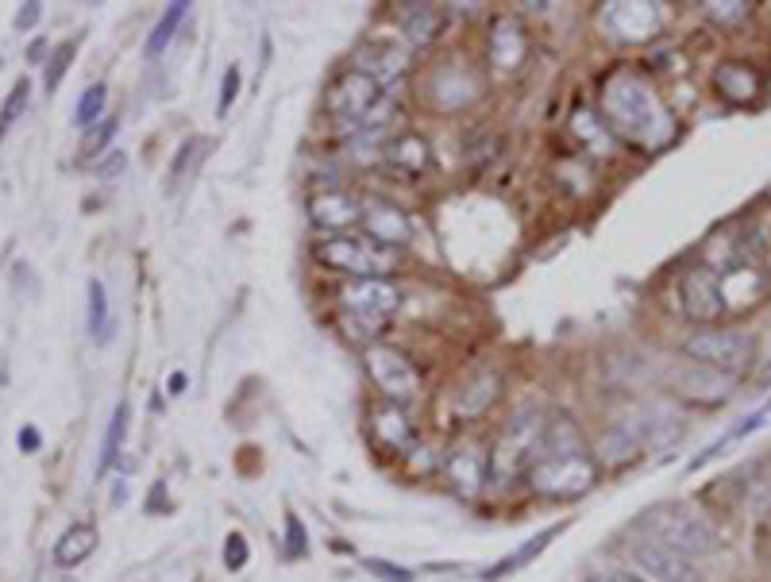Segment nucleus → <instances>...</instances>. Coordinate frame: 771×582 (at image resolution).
Wrapping results in <instances>:
<instances>
[{
  "instance_id": "nucleus-1",
  "label": "nucleus",
  "mask_w": 771,
  "mask_h": 582,
  "mask_svg": "<svg viewBox=\"0 0 771 582\" xmlns=\"http://www.w3.org/2000/svg\"><path fill=\"white\" fill-rule=\"evenodd\" d=\"M602 116L610 132L640 151H660L675 139V116L656 85L633 66H617L602 78Z\"/></svg>"
},
{
  "instance_id": "nucleus-2",
  "label": "nucleus",
  "mask_w": 771,
  "mask_h": 582,
  "mask_svg": "<svg viewBox=\"0 0 771 582\" xmlns=\"http://www.w3.org/2000/svg\"><path fill=\"white\" fill-rule=\"evenodd\" d=\"M637 532L687 559H706L710 552H718V529L706 521L702 509L687 502L652 505L648 513H640Z\"/></svg>"
},
{
  "instance_id": "nucleus-3",
  "label": "nucleus",
  "mask_w": 771,
  "mask_h": 582,
  "mask_svg": "<svg viewBox=\"0 0 771 582\" xmlns=\"http://www.w3.org/2000/svg\"><path fill=\"white\" fill-rule=\"evenodd\" d=\"M598 482V463L583 451H556V455H536L529 467L532 494L548 502H575Z\"/></svg>"
},
{
  "instance_id": "nucleus-4",
  "label": "nucleus",
  "mask_w": 771,
  "mask_h": 582,
  "mask_svg": "<svg viewBox=\"0 0 771 582\" xmlns=\"http://www.w3.org/2000/svg\"><path fill=\"white\" fill-rule=\"evenodd\" d=\"M544 428H548V421H544V413H540L536 405L517 409V413L509 417L498 448H494L490 478H494V482H509V478H517L521 471H529L532 463H536V455H540V444H544Z\"/></svg>"
},
{
  "instance_id": "nucleus-5",
  "label": "nucleus",
  "mask_w": 771,
  "mask_h": 582,
  "mask_svg": "<svg viewBox=\"0 0 771 582\" xmlns=\"http://www.w3.org/2000/svg\"><path fill=\"white\" fill-rule=\"evenodd\" d=\"M317 259L332 270H344L355 278H382L386 270L398 266V255L382 243L371 239H355V236H328L317 243Z\"/></svg>"
},
{
  "instance_id": "nucleus-6",
  "label": "nucleus",
  "mask_w": 771,
  "mask_h": 582,
  "mask_svg": "<svg viewBox=\"0 0 771 582\" xmlns=\"http://www.w3.org/2000/svg\"><path fill=\"white\" fill-rule=\"evenodd\" d=\"M687 355L725 374H745L756 359V336L741 328H702L687 340Z\"/></svg>"
},
{
  "instance_id": "nucleus-7",
  "label": "nucleus",
  "mask_w": 771,
  "mask_h": 582,
  "mask_svg": "<svg viewBox=\"0 0 771 582\" xmlns=\"http://www.w3.org/2000/svg\"><path fill=\"white\" fill-rule=\"evenodd\" d=\"M340 305L363 328H378L401 309V286L390 278H351L340 290Z\"/></svg>"
},
{
  "instance_id": "nucleus-8",
  "label": "nucleus",
  "mask_w": 771,
  "mask_h": 582,
  "mask_svg": "<svg viewBox=\"0 0 771 582\" xmlns=\"http://www.w3.org/2000/svg\"><path fill=\"white\" fill-rule=\"evenodd\" d=\"M363 367L371 374V382L386 394V401H413L421 394V371L401 355L398 347H386V344H371L363 351Z\"/></svg>"
},
{
  "instance_id": "nucleus-9",
  "label": "nucleus",
  "mask_w": 771,
  "mask_h": 582,
  "mask_svg": "<svg viewBox=\"0 0 771 582\" xmlns=\"http://www.w3.org/2000/svg\"><path fill=\"white\" fill-rule=\"evenodd\" d=\"M378 101H382V85L374 78H367L363 70H355V66L344 70L340 78L328 85V93H324V108H328L340 124H347V128H359L374 108H378Z\"/></svg>"
},
{
  "instance_id": "nucleus-10",
  "label": "nucleus",
  "mask_w": 771,
  "mask_h": 582,
  "mask_svg": "<svg viewBox=\"0 0 771 582\" xmlns=\"http://www.w3.org/2000/svg\"><path fill=\"white\" fill-rule=\"evenodd\" d=\"M425 97L436 112H459V108H471L482 97V81L467 66H448L444 62V66L432 70Z\"/></svg>"
},
{
  "instance_id": "nucleus-11",
  "label": "nucleus",
  "mask_w": 771,
  "mask_h": 582,
  "mask_svg": "<svg viewBox=\"0 0 771 582\" xmlns=\"http://www.w3.org/2000/svg\"><path fill=\"white\" fill-rule=\"evenodd\" d=\"M413 54L409 47H401L394 39H367L359 51H355V70H363L367 78H374L378 85H394L398 78H405Z\"/></svg>"
},
{
  "instance_id": "nucleus-12",
  "label": "nucleus",
  "mask_w": 771,
  "mask_h": 582,
  "mask_svg": "<svg viewBox=\"0 0 771 582\" xmlns=\"http://www.w3.org/2000/svg\"><path fill=\"white\" fill-rule=\"evenodd\" d=\"M683 309H687V317L702 320V324H710V320L729 313L725 293H721V278L710 266H694L691 274L683 278Z\"/></svg>"
},
{
  "instance_id": "nucleus-13",
  "label": "nucleus",
  "mask_w": 771,
  "mask_h": 582,
  "mask_svg": "<svg viewBox=\"0 0 771 582\" xmlns=\"http://www.w3.org/2000/svg\"><path fill=\"white\" fill-rule=\"evenodd\" d=\"M486 58L498 74H513L521 70V62L529 58V35L517 16H498L490 24V39H486Z\"/></svg>"
},
{
  "instance_id": "nucleus-14",
  "label": "nucleus",
  "mask_w": 771,
  "mask_h": 582,
  "mask_svg": "<svg viewBox=\"0 0 771 582\" xmlns=\"http://www.w3.org/2000/svg\"><path fill=\"white\" fill-rule=\"evenodd\" d=\"M633 559H637L656 582H698L694 559L679 556V552H671V548L648 540V536H640V532L633 536Z\"/></svg>"
},
{
  "instance_id": "nucleus-15",
  "label": "nucleus",
  "mask_w": 771,
  "mask_h": 582,
  "mask_svg": "<svg viewBox=\"0 0 771 582\" xmlns=\"http://www.w3.org/2000/svg\"><path fill=\"white\" fill-rule=\"evenodd\" d=\"M444 475H448V482H452V490L459 498H479L486 490V482H490L486 451L479 444H459L444 459Z\"/></svg>"
},
{
  "instance_id": "nucleus-16",
  "label": "nucleus",
  "mask_w": 771,
  "mask_h": 582,
  "mask_svg": "<svg viewBox=\"0 0 771 582\" xmlns=\"http://www.w3.org/2000/svg\"><path fill=\"white\" fill-rule=\"evenodd\" d=\"M664 24L660 4H606V27L621 43H644Z\"/></svg>"
},
{
  "instance_id": "nucleus-17",
  "label": "nucleus",
  "mask_w": 771,
  "mask_h": 582,
  "mask_svg": "<svg viewBox=\"0 0 771 582\" xmlns=\"http://www.w3.org/2000/svg\"><path fill=\"white\" fill-rule=\"evenodd\" d=\"M309 220L317 224L320 232H347L351 224H363V205L351 193L324 189V193L309 197Z\"/></svg>"
},
{
  "instance_id": "nucleus-18",
  "label": "nucleus",
  "mask_w": 771,
  "mask_h": 582,
  "mask_svg": "<svg viewBox=\"0 0 771 582\" xmlns=\"http://www.w3.org/2000/svg\"><path fill=\"white\" fill-rule=\"evenodd\" d=\"M367 428H371L374 444H382L386 451H405L417 444V432H413L409 413H405L401 405H394V401L374 405L371 417H367Z\"/></svg>"
},
{
  "instance_id": "nucleus-19",
  "label": "nucleus",
  "mask_w": 771,
  "mask_h": 582,
  "mask_svg": "<svg viewBox=\"0 0 771 582\" xmlns=\"http://www.w3.org/2000/svg\"><path fill=\"white\" fill-rule=\"evenodd\" d=\"M363 228H367V236L374 243H382V247H405L409 239H413V224H409V216L394 205H382V201H374V205H363Z\"/></svg>"
},
{
  "instance_id": "nucleus-20",
  "label": "nucleus",
  "mask_w": 771,
  "mask_h": 582,
  "mask_svg": "<svg viewBox=\"0 0 771 582\" xmlns=\"http://www.w3.org/2000/svg\"><path fill=\"white\" fill-rule=\"evenodd\" d=\"M382 162H390L401 174H425L432 151H428L425 135L417 132H398L382 143Z\"/></svg>"
},
{
  "instance_id": "nucleus-21",
  "label": "nucleus",
  "mask_w": 771,
  "mask_h": 582,
  "mask_svg": "<svg viewBox=\"0 0 771 582\" xmlns=\"http://www.w3.org/2000/svg\"><path fill=\"white\" fill-rule=\"evenodd\" d=\"M444 27V12L436 4H409V12L401 16V35H405V47H428Z\"/></svg>"
},
{
  "instance_id": "nucleus-22",
  "label": "nucleus",
  "mask_w": 771,
  "mask_h": 582,
  "mask_svg": "<svg viewBox=\"0 0 771 582\" xmlns=\"http://www.w3.org/2000/svg\"><path fill=\"white\" fill-rule=\"evenodd\" d=\"M714 81H718L721 97L733 101V105H748V101H756V93H760L756 70H752V66H741V62H725Z\"/></svg>"
},
{
  "instance_id": "nucleus-23",
  "label": "nucleus",
  "mask_w": 771,
  "mask_h": 582,
  "mask_svg": "<svg viewBox=\"0 0 771 582\" xmlns=\"http://www.w3.org/2000/svg\"><path fill=\"white\" fill-rule=\"evenodd\" d=\"M563 529H567V521H559V525H552V529L536 532V536H532V540H525V544H521V548H517L513 556H506L502 563H498V567H490V571H486L482 579H490V582H494V579H506V575H513V571L529 567L532 559L540 556V552H544V548H548V544H552V540H556V536H559Z\"/></svg>"
},
{
  "instance_id": "nucleus-24",
  "label": "nucleus",
  "mask_w": 771,
  "mask_h": 582,
  "mask_svg": "<svg viewBox=\"0 0 771 582\" xmlns=\"http://www.w3.org/2000/svg\"><path fill=\"white\" fill-rule=\"evenodd\" d=\"M97 552V529L93 525H74L58 536L54 544V563L58 567H78Z\"/></svg>"
},
{
  "instance_id": "nucleus-25",
  "label": "nucleus",
  "mask_w": 771,
  "mask_h": 582,
  "mask_svg": "<svg viewBox=\"0 0 771 582\" xmlns=\"http://www.w3.org/2000/svg\"><path fill=\"white\" fill-rule=\"evenodd\" d=\"M494 397H498V378L494 374H475L463 386V394H459V413L463 417H479V413H486L494 405Z\"/></svg>"
},
{
  "instance_id": "nucleus-26",
  "label": "nucleus",
  "mask_w": 771,
  "mask_h": 582,
  "mask_svg": "<svg viewBox=\"0 0 771 582\" xmlns=\"http://www.w3.org/2000/svg\"><path fill=\"white\" fill-rule=\"evenodd\" d=\"M124 436H128V405L120 401L116 405V413H112V421H108V432H105V444H101V463H97V475L105 478L112 467H116V459H120V448H124Z\"/></svg>"
},
{
  "instance_id": "nucleus-27",
  "label": "nucleus",
  "mask_w": 771,
  "mask_h": 582,
  "mask_svg": "<svg viewBox=\"0 0 771 582\" xmlns=\"http://www.w3.org/2000/svg\"><path fill=\"white\" fill-rule=\"evenodd\" d=\"M189 16V4L186 0H178V4H170L166 12L159 16V24H155V31H151V39H147V58H159L166 47H170V39L178 35V27H182V20Z\"/></svg>"
},
{
  "instance_id": "nucleus-28",
  "label": "nucleus",
  "mask_w": 771,
  "mask_h": 582,
  "mask_svg": "<svg viewBox=\"0 0 771 582\" xmlns=\"http://www.w3.org/2000/svg\"><path fill=\"white\" fill-rule=\"evenodd\" d=\"M74 54H78V39H66V43H58V47L47 54V66H43V89H47V93H54V89L62 85L70 62H74Z\"/></svg>"
},
{
  "instance_id": "nucleus-29",
  "label": "nucleus",
  "mask_w": 771,
  "mask_h": 582,
  "mask_svg": "<svg viewBox=\"0 0 771 582\" xmlns=\"http://www.w3.org/2000/svg\"><path fill=\"white\" fill-rule=\"evenodd\" d=\"M108 105V85L105 81H93L85 93H81L78 108H74V120H78V128H93V124H101V112Z\"/></svg>"
},
{
  "instance_id": "nucleus-30",
  "label": "nucleus",
  "mask_w": 771,
  "mask_h": 582,
  "mask_svg": "<svg viewBox=\"0 0 771 582\" xmlns=\"http://www.w3.org/2000/svg\"><path fill=\"white\" fill-rule=\"evenodd\" d=\"M89 336L97 344L108 340V297L101 282H89Z\"/></svg>"
},
{
  "instance_id": "nucleus-31",
  "label": "nucleus",
  "mask_w": 771,
  "mask_h": 582,
  "mask_svg": "<svg viewBox=\"0 0 771 582\" xmlns=\"http://www.w3.org/2000/svg\"><path fill=\"white\" fill-rule=\"evenodd\" d=\"M24 108H27V81L20 78L16 85H12V93H8L4 108H0V143H4V135L12 132V124L24 116Z\"/></svg>"
},
{
  "instance_id": "nucleus-32",
  "label": "nucleus",
  "mask_w": 771,
  "mask_h": 582,
  "mask_svg": "<svg viewBox=\"0 0 771 582\" xmlns=\"http://www.w3.org/2000/svg\"><path fill=\"white\" fill-rule=\"evenodd\" d=\"M706 8V16L714 20V24L721 27H733V24H741V20H748V12H752V4H745V0H710V4H702Z\"/></svg>"
},
{
  "instance_id": "nucleus-33",
  "label": "nucleus",
  "mask_w": 771,
  "mask_h": 582,
  "mask_svg": "<svg viewBox=\"0 0 771 582\" xmlns=\"http://www.w3.org/2000/svg\"><path fill=\"white\" fill-rule=\"evenodd\" d=\"M112 135H116V120H112V116H108V120H101V124H93V128H89V135H85V143H81V155H85V159H97V155H105L108 143H112Z\"/></svg>"
},
{
  "instance_id": "nucleus-34",
  "label": "nucleus",
  "mask_w": 771,
  "mask_h": 582,
  "mask_svg": "<svg viewBox=\"0 0 771 582\" xmlns=\"http://www.w3.org/2000/svg\"><path fill=\"white\" fill-rule=\"evenodd\" d=\"M286 556L305 559L309 556V540H305V525L297 513H286Z\"/></svg>"
},
{
  "instance_id": "nucleus-35",
  "label": "nucleus",
  "mask_w": 771,
  "mask_h": 582,
  "mask_svg": "<svg viewBox=\"0 0 771 582\" xmlns=\"http://www.w3.org/2000/svg\"><path fill=\"white\" fill-rule=\"evenodd\" d=\"M240 85H243L240 66H228V70H224V81H220V105H216V112H220V116H228V108L236 105V97H240Z\"/></svg>"
},
{
  "instance_id": "nucleus-36",
  "label": "nucleus",
  "mask_w": 771,
  "mask_h": 582,
  "mask_svg": "<svg viewBox=\"0 0 771 582\" xmlns=\"http://www.w3.org/2000/svg\"><path fill=\"white\" fill-rule=\"evenodd\" d=\"M247 556H251V548H247L243 532H228V540H224V563H228V571H243V567H247Z\"/></svg>"
},
{
  "instance_id": "nucleus-37",
  "label": "nucleus",
  "mask_w": 771,
  "mask_h": 582,
  "mask_svg": "<svg viewBox=\"0 0 771 582\" xmlns=\"http://www.w3.org/2000/svg\"><path fill=\"white\" fill-rule=\"evenodd\" d=\"M363 567L386 582H413V571H401L394 563H382V559H363Z\"/></svg>"
},
{
  "instance_id": "nucleus-38",
  "label": "nucleus",
  "mask_w": 771,
  "mask_h": 582,
  "mask_svg": "<svg viewBox=\"0 0 771 582\" xmlns=\"http://www.w3.org/2000/svg\"><path fill=\"white\" fill-rule=\"evenodd\" d=\"M201 143L197 139H189V143H182V151H178V159H174V166H170V189L182 182V174L189 170V159H193V151H197Z\"/></svg>"
},
{
  "instance_id": "nucleus-39",
  "label": "nucleus",
  "mask_w": 771,
  "mask_h": 582,
  "mask_svg": "<svg viewBox=\"0 0 771 582\" xmlns=\"http://www.w3.org/2000/svg\"><path fill=\"white\" fill-rule=\"evenodd\" d=\"M39 16H43V4L27 0L24 8H20V16H16V31H27V27H35V24H39Z\"/></svg>"
},
{
  "instance_id": "nucleus-40",
  "label": "nucleus",
  "mask_w": 771,
  "mask_h": 582,
  "mask_svg": "<svg viewBox=\"0 0 771 582\" xmlns=\"http://www.w3.org/2000/svg\"><path fill=\"white\" fill-rule=\"evenodd\" d=\"M101 162H108V166H97V174H105V178H108V174H120V170H124V162H128V159H124V155L116 151V155H105Z\"/></svg>"
},
{
  "instance_id": "nucleus-41",
  "label": "nucleus",
  "mask_w": 771,
  "mask_h": 582,
  "mask_svg": "<svg viewBox=\"0 0 771 582\" xmlns=\"http://www.w3.org/2000/svg\"><path fill=\"white\" fill-rule=\"evenodd\" d=\"M20 448H24V451L39 448V428H31V424H24V428H20Z\"/></svg>"
},
{
  "instance_id": "nucleus-42",
  "label": "nucleus",
  "mask_w": 771,
  "mask_h": 582,
  "mask_svg": "<svg viewBox=\"0 0 771 582\" xmlns=\"http://www.w3.org/2000/svg\"><path fill=\"white\" fill-rule=\"evenodd\" d=\"M586 582H637L633 575H625V571H602V575H594V579Z\"/></svg>"
},
{
  "instance_id": "nucleus-43",
  "label": "nucleus",
  "mask_w": 771,
  "mask_h": 582,
  "mask_svg": "<svg viewBox=\"0 0 771 582\" xmlns=\"http://www.w3.org/2000/svg\"><path fill=\"white\" fill-rule=\"evenodd\" d=\"M186 390V374H174V382H170V394H182Z\"/></svg>"
}]
</instances>
